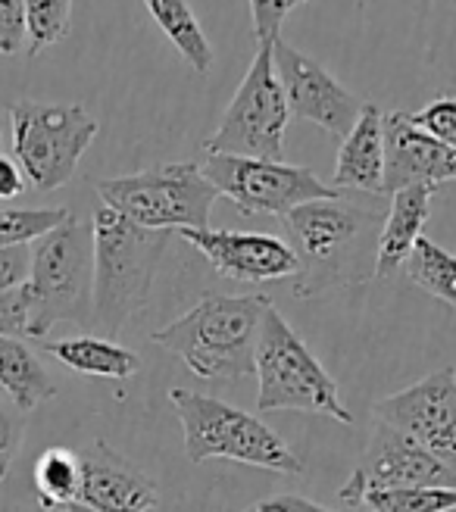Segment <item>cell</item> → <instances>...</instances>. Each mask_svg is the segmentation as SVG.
Listing matches in <instances>:
<instances>
[{"mask_svg":"<svg viewBox=\"0 0 456 512\" xmlns=\"http://www.w3.org/2000/svg\"><path fill=\"white\" fill-rule=\"evenodd\" d=\"M269 306L266 294H207L185 316L154 331L150 341L179 356L197 378L241 381L257 372L253 356Z\"/></svg>","mask_w":456,"mask_h":512,"instance_id":"1","label":"cell"},{"mask_svg":"<svg viewBox=\"0 0 456 512\" xmlns=\"http://www.w3.org/2000/svg\"><path fill=\"white\" fill-rule=\"evenodd\" d=\"M363 194L338 191L335 197L310 200L285 216L291 232V247L297 253L294 294L316 297L332 285H347L353 278H366L360 269L363 244H375L382 232V216L360 203ZM375 260V253H366Z\"/></svg>","mask_w":456,"mask_h":512,"instance_id":"2","label":"cell"},{"mask_svg":"<svg viewBox=\"0 0 456 512\" xmlns=\"http://www.w3.org/2000/svg\"><path fill=\"white\" fill-rule=\"evenodd\" d=\"M172 232H150L110 207L94 210V288L91 325L100 335H119L150 297Z\"/></svg>","mask_w":456,"mask_h":512,"instance_id":"3","label":"cell"},{"mask_svg":"<svg viewBox=\"0 0 456 512\" xmlns=\"http://www.w3.org/2000/svg\"><path fill=\"white\" fill-rule=\"evenodd\" d=\"M169 403L182 422L185 456L194 466L207 463V459H232V463L282 475L303 472L297 453L260 416L247 413V409L188 388H172Z\"/></svg>","mask_w":456,"mask_h":512,"instance_id":"4","label":"cell"},{"mask_svg":"<svg viewBox=\"0 0 456 512\" xmlns=\"http://www.w3.org/2000/svg\"><path fill=\"white\" fill-rule=\"evenodd\" d=\"M253 363H257L253 375L260 381V394H257L260 413L291 409V413H313L353 425V413L341 400L335 378L322 369V363L300 341V335L275 306H269L263 316Z\"/></svg>","mask_w":456,"mask_h":512,"instance_id":"5","label":"cell"},{"mask_svg":"<svg viewBox=\"0 0 456 512\" xmlns=\"http://www.w3.org/2000/svg\"><path fill=\"white\" fill-rule=\"evenodd\" d=\"M25 288L32 297L35 341H41L57 322L91 325L94 241L82 219L69 216L60 228L32 244V269Z\"/></svg>","mask_w":456,"mask_h":512,"instance_id":"6","label":"cell"},{"mask_svg":"<svg viewBox=\"0 0 456 512\" xmlns=\"http://www.w3.org/2000/svg\"><path fill=\"white\" fill-rule=\"evenodd\" d=\"M104 207L150 232H185L210 228L216 188L194 163H166L135 175L97 182Z\"/></svg>","mask_w":456,"mask_h":512,"instance_id":"7","label":"cell"},{"mask_svg":"<svg viewBox=\"0 0 456 512\" xmlns=\"http://www.w3.org/2000/svg\"><path fill=\"white\" fill-rule=\"evenodd\" d=\"M13 160L35 191H57L72 182L79 160L97 138V119L79 104L19 100L10 107Z\"/></svg>","mask_w":456,"mask_h":512,"instance_id":"8","label":"cell"},{"mask_svg":"<svg viewBox=\"0 0 456 512\" xmlns=\"http://www.w3.org/2000/svg\"><path fill=\"white\" fill-rule=\"evenodd\" d=\"M288 122L291 113L272 66V44H263L204 147L207 153H225V157L282 163Z\"/></svg>","mask_w":456,"mask_h":512,"instance_id":"9","label":"cell"},{"mask_svg":"<svg viewBox=\"0 0 456 512\" xmlns=\"http://www.w3.org/2000/svg\"><path fill=\"white\" fill-rule=\"evenodd\" d=\"M216 194L228 197L241 210V216H278L285 219L291 210L310 200L335 197L338 188L325 185L307 166H288L272 160H250V157H225L210 153L200 166Z\"/></svg>","mask_w":456,"mask_h":512,"instance_id":"10","label":"cell"},{"mask_svg":"<svg viewBox=\"0 0 456 512\" xmlns=\"http://www.w3.org/2000/svg\"><path fill=\"white\" fill-rule=\"evenodd\" d=\"M272 66L278 85L285 91L288 113L294 119L313 122L335 138H347L350 128L357 125L366 100L347 91L319 60L307 57L303 50L291 47L282 38L272 41Z\"/></svg>","mask_w":456,"mask_h":512,"instance_id":"11","label":"cell"},{"mask_svg":"<svg viewBox=\"0 0 456 512\" xmlns=\"http://www.w3.org/2000/svg\"><path fill=\"white\" fill-rule=\"evenodd\" d=\"M375 422L394 425L410 434L416 444L435 453L441 463L456 472V372L444 366L422 381L410 384L372 406Z\"/></svg>","mask_w":456,"mask_h":512,"instance_id":"12","label":"cell"},{"mask_svg":"<svg viewBox=\"0 0 456 512\" xmlns=\"http://www.w3.org/2000/svg\"><path fill=\"white\" fill-rule=\"evenodd\" d=\"M366 488H456V472L416 444L410 434L375 422L360 466L341 488V500L360 506Z\"/></svg>","mask_w":456,"mask_h":512,"instance_id":"13","label":"cell"},{"mask_svg":"<svg viewBox=\"0 0 456 512\" xmlns=\"http://www.w3.org/2000/svg\"><path fill=\"white\" fill-rule=\"evenodd\" d=\"M182 238L225 278L244 285L294 278L300 263L288 241L260 232H213V228H185Z\"/></svg>","mask_w":456,"mask_h":512,"instance_id":"14","label":"cell"},{"mask_svg":"<svg viewBox=\"0 0 456 512\" xmlns=\"http://www.w3.org/2000/svg\"><path fill=\"white\" fill-rule=\"evenodd\" d=\"M79 503L94 512H150L160 503L157 481L129 463L107 441H91L79 453Z\"/></svg>","mask_w":456,"mask_h":512,"instance_id":"15","label":"cell"},{"mask_svg":"<svg viewBox=\"0 0 456 512\" xmlns=\"http://www.w3.org/2000/svg\"><path fill=\"white\" fill-rule=\"evenodd\" d=\"M456 182V150L410 122V113L385 116V194Z\"/></svg>","mask_w":456,"mask_h":512,"instance_id":"16","label":"cell"},{"mask_svg":"<svg viewBox=\"0 0 456 512\" xmlns=\"http://www.w3.org/2000/svg\"><path fill=\"white\" fill-rule=\"evenodd\" d=\"M332 188L369 197L385 194V113L375 104H366L357 125L341 138Z\"/></svg>","mask_w":456,"mask_h":512,"instance_id":"17","label":"cell"},{"mask_svg":"<svg viewBox=\"0 0 456 512\" xmlns=\"http://www.w3.org/2000/svg\"><path fill=\"white\" fill-rule=\"evenodd\" d=\"M432 188H403L391 194V210L382 222V232L375 241V269L372 278H391L422 238V228L432 213Z\"/></svg>","mask_w":456,"mask_h":512,"instance_id":"18","label":"cell"},{"mask_svg":"<svg viewBox=\"0 0 456 512\" xmlns=\"http://www.w3.org/2000/svg\"><path fill=\"white\" fill-rule=\"evenodd\" d=\"M38 347L60 360L66 369L79 375H94V378H113L125 381L141 369V356L129 347H119L110 338H60V341H38Z\"/></svg>","mask_w":456,"mask_h":512,"instance_id":"19","label":"cell"},{"mask_svg":"<svg viewBox=\"0 0 456 512\" xmlns=\"http://www.w3.org/2000/svg\"><path fill=\"white\" fill-rule=\"evenodd\" d=\"M0 391L19 413H32L57 397V384L29 344L19 338H0Z\"/></svg>","mask_w":456,"mask_h":512,"instance_id":"20","label":"cell"},{"mask_svg":"<svg viewBox=\"0 0 456 512\" xmlns=\"http://www.w3.org/2000/svg\"><path fill=\"white\" fill-rule=\"evenodd\" d=\"M144 7L197 75H207L213 69V44L188 0H144Z\"/></svg>","mask_w":456,"mask_h":512,"instance_id":"21","label":"cell"},{"mask_svg":"<svg viewBox=\"0 0 456 512\" xmlns=\"http://www.w3.org/2000/svg\"><path fill=\"white\" fill-rule=\"evenodd\" d=\"M82 466L79 453L66 447H47L35 463V494L44 512H57L79 503Z\"/></svg>","mask_w":456,"mask_h":512,"instance_id":"22","label":"cell"},{"mask_svg":"<svg viewBox=\"0 0 456 512\" xmlns=\"http://www.w3.org/2000/svg\"><path fill=\"white\" fill-rule=\"evenodd\" d=\"M403 269H407V278L419 291L456 310V256L450 250H444L441 244L428 238H419L407 256V263H403Z\"/></svg>","mask_w":456,"mask_h":512,"instance_id":"23","label":"cell"},{"mask_svg":"<svg viewBox=\"0 0 456 512\" xmlns=\"http://www.w3.org/2000/svg\"><path fill=\"white\" fill-rule=\"evenodd\" d=\"M25 7V54L38 57L69 35L72 0H22Z\"/></svg>","mask_w":456,"mask_h":512,"instance_id":"24","label":"cell"},{"mask_svg":"<svg viewBox=\"0 0 456 512\" xmlns=\"http://www.w3.org/2000/svg\"><path fill=\"white\" fill-rule=\"evenodd\" d=\"M360 503L372 512H453L456 488H366Z\"/></svg>","mask_w":456,"mask_h":512,"instance_id":"25","label":"cell"},{"mask_svg":"<svg viewBox=\"0 0 456 512\" xmlns=\"http://www.w3.org/2000/svg\"><path fill=\"white\" fill-rule=\"evenodd\" d=\"M72 213L66 207L0 210V247H29L60 228Z\"/></svg>","mask_w":456,"mask_h":512,"instance_id":"26","label":"cell"},{"mask_svg":"<svg viewBox=\"0 0 456 512\" xmlns=\"http://www.w3.org/2000/svg\"><path fill=\"white\" fill-rule=\"evenodd\" d=\"M410 122L422 128L425 135H432L444 147L456 150V97H438L419 113H410Z\"/></svg>","mask_w":456,"mask_h":512,"instance_id":"27","label":"cell"},{"mask_svg":"<svg viewBox=\"0 0 456 512\" xmlns=\"http://www.w3.org/2000/svg\"><path fill=\"white\" fill-rule=\"evenodd\" d=\"M0 338H32V297L25 285L0 291Z\"/></svg>","mask_w":456,"mask_h":512,"instance_id":"28","label":"cell"},{"mask_svg":"<svg viewBox=\"0 0 456 512\" xmlns=\"http://www.w3.org/2000/svg\"><path fill=\"white\" fill-rule=\"evenodd\" d=\"M250 4V19H253V38L257 44H272L282 35V22L291 10L303 7L307 0H247Z\"/></svg>","mask_w":456,"mask_h":512,"instance_id":"29","label":"cell"},{"mask_svg":"<svg viewBox=\"0 0 456 512\" xmlns=\"http://www.w3.org/2000/svg\"><path fill=\"white\" fill-rule=\"evenodd\" d=\"M22 434H25V413H19L10 400H0V481L10 475L13 459L22 447Z\"/></svg>","mask_w":456,"mask_h":512,"instance_id":"30","label":"cell"},{"mask_svg":"<svg viewBox=\"0 0 456 512\" xmlns=\"http://www.w3.org/2000/svg\"><path fill=\"white\" fill-rule=\"evenodd\" d=\"M25 47V7L22 0H0V54L13 57Z\"/></svg>","mask_w":456,"mask_h":512,"instance_id":"31","label":"cell"},{"mask_svg":"<svg viewBox=\"0 0 456 512\" xmlns=\"http://www.w3.org/2000/svg\"><path fill=\"white\" fill-rule=\"evenodd\" d=\"M32 247H0V291H13L29 281Z\"/></svg>","mask_w":456,"mask_h":512,"instance_id":"32","label":"cell"},{"mask_svg":"<svg viewBox=\"0 0 456 512\" xmlns=\"http://www.w3.org/2000/svg\"><path fill=\"white\" fill-rule=\"evenodd\" d=\"M244 512H341V509H328L322 503H313L297 494H275V497H266L260 503L247 506Z\"/></svg>","mask_w":456,"mask_h":512,"instance_id":"33","label":"cell"},{"mask_svg":"<svg viewBox=\"0 0 456 512\" xmlns=\"http://www.w3.org/2000/svg\"><path fill=\"white\" fill-rule=\"evenodd\" d=\"M25 191V175L16 160L0 157V200H13Z\"/></svg>","mask_w":456,"mask_h":512,"instance_id":"34","label":"cell"}]
</instances>
